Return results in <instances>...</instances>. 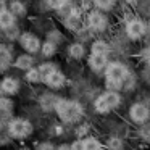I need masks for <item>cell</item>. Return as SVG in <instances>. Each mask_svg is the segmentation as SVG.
Returning <instances> with one entry per match:
<instances>
[{
  "instance_id": "obj_1",
  "label": "cell",
  "mask_w": 150,
  "mask_h": 150,
  "mask_svg": "<svg viewBox=\"0 0 150 150\" xmlns=\"http://www.w3.org/2000/svg\"><path fill=\"white\" fill-rule=\"evenodd\" d=\"M127 78H129V71L120 62H111L105 68V79H107L108 91L116 92V89H121L124 86Z\"/></svg>"
},
{
  "instance_id": "obj_2",
  "label": "cell",
  "mask_w": 150,
  "mask_h": 150,
  "mask_svg": "<svg viewBox=\"0 0 150 150\" xmlns=\"http://www.w3.org/2000/svg\"><path fill=\"white\" fill-rule=\"evenodd\" d=\"M55 111L58 115V118L65 123H76L82 118L84 110L82 105L76 100H66V98H60L58 103L55 107Z\"/></svg>"
},
{
  "instance_id": "obj_3",
  "label": "cell",
  "mask_w": 150,
  "mask_h": 150,
  "mask_svg": "<svg viewBox=\"0 0 150 150\" xmlns=\"http://www.w3.org/2000/svg\"><path fill=\"white\" fill-rule=\"evenodd\" d=\"M7 129H8V136L13 137V139H26L33 134L34 126L26 118H13V120H10Z\"/></svg>"
},
{
  "instance_id": "obj_4",
  "label": "cell",
  "mask_w": 150,
  "mask_h": 150,
  "mask_svg": "<svg viewBox=\"0 0 150 150\" xmlns=\"http://www.w3.org/2000/svg\"><path fill=\"white\" fill-rule=\"evenodd\" d=\"M120 103H121L120 94L115 92V91H107L95 100L94 107H95V111H97V113H108L110 110L116 108Z\"/></svg>"
},
{
  "instance_id": "obj_5",
  "label": "cell",
  "mask_w": 150,
  "mask_h": 150,
  "mask_svg": "<svg viewBox=\"0 0 150 150\" xmlns=\"http://www.w3.org/2000/svg\"><path fill=\"white\" fill-rule=\"evenodd\" d=\"M20 47L24 50V53H29V55H34V53L40 52V45H42V40L37 34H34L33 31H23L20 34Z\"/></svg>"
},
{
  "instance_id": "obj_6",
  "label": "cell",
  "mask_w": 150,
  "mask_h": 150,
  "mask_svg": "<svg viewBox=\"0 0 150 150\" xmlns=\"http://www.w3.org/2000/svg\"><path fill=\"white\" fill-rule=\"evenodd\" d=\"M108 26V18L105 16L103 11L92 10L87 15V28L94 33H103Z\"/></svg>"
},
{
  "instance_id": "obj_7",
  "label": "cell",
  "mask_w": 150,
  "mask_h": 150,
  "mask_svg": "<svg viewBox=\"0 0 150 150\" xmlns=\"http://www.w3.org/2000/svg\"><path fill=\"white\" fill-rule=\"evenodd\" d=\"M145 33H147V26H145V23H144L142 20L134 18V20L127 21V24H126V34H127V37H129L131 40L140 39V37H142Z\"/></svg>"
},
{
  "instance_id": "obj_8",
  "label": "cell",
  "mask_w": 150,
  "mask_h": 150,
  "mask_svg": "<svg viewBox=\"0 0 150 150\" xmlns=\"http://www.w3.org/2000/svg\"><path fill=\"white\" fill-rule=\"evenodd\" d=\"M20 79L15 76H4L0 79V89L4 92V95H15L20 92Z\"/></svg>"
},
{
  "instance_id": "obj_9",
  "label": "cell",
  "mask_w": 150,
  "mask_h": 150,
  "mask_svg": "<svg viewBox=\"0 0 150 150\" xmlns=\"http://www.w3.org/2000/svg\"><path fill=\"white\" fill-rule=\"evenodd\" d=\"M129 115L134 123H145L150 116V110L145 103H134L129 110Z\"/></svg>"
},
{
  "instance_id": "obj_10",
  "label": "cell",
  "mask_w": 150,
  "mask_h": 150,
  "mask_svg": "<svg viewBox=\"0 0 150 150\" xmlns=\"http://www.w3.org/2000/svg\"><path fill=\"white\" fill-rule=\"evenodd\" d=\"M42 82L47 86V87H50V89H62L63 86L66 84V76L63 74L60 69H55V71L50 73Z\"/></svg>"
},
{
  "instance_id": "obj_11",
  "label": "cell",
  "mask_w": 150,
  "mask_h": 150,
  "mask_svg": "<svg viewBox=\"0 0 150 150\" xmlns=\"http://www.w3.org/2000/svg\"><path fill=\"white\" fill-rule=\"evenodd\" d=\"M63 24L68 31H73V33H79L82 29V20H81V15L78 13V10H73L71 13L68 15L66 18H63Z\"/></svg>"
},
{
  "instance_id": "obj_12",
  "label": "cell",
  "mask_w": 150,
  "mask_h": 150,
  "mask_svg": "<svg viewBox=\"0 0 150 150\" xmlns=\"http://www.w3.org/2000/svg\"><path fill=\"white\" fill-rule=\"evenodd\" d=\"M34 63H36V58H34V55H29V53H21V55H18L16 58L13 60L15 68L20 69V71H24V73H26L28 69L34 68Z\"/></svg>"
},
{
  "instance_id": "obj_13",
  "label": "cell",
  "mask_w": 150,
  "mask_h": 150,
  "mask_svg": "<svg viewBox=\"0 0 150 150\" xmlns=\"http://www.w3.org/2000/svg\"><path fill=\"white\" fill-rule=\"evenodd\" d=\"M87 65L94 73H100V71H103V69L107 68L108 57L107 55H95V53H91V57H89V60H87Z\"/></svg>"
},
{
  "instance_id": "obj_14",
  "label": "cell",
  "mask_w": 150,
  "mask_h": 150,
  "mask_svg": "<svg viewBox=\"0 0 150 150\" xmlns=\"http://www.w3.org/2000/svg\"><path fill=\"white\" fill-rule=\"evenodd\" d=\"M13 65V52L8 45L0 44V73L8 69V66Z\"/></svg>"
},
{
  "instance_id": "obj_15",
  "label": "cell",
  "mask_w": 150,
  "mask_h": 150,
  "mask_svg": "<svg viewBox=\"0 0 150 150\" xmlns=\"http://www.w3.org/2000/svg\"><path fill=\"white\" fill-rule=\"evenodd\" d=\"M16 20L18 18L11 13L10 10H2L0 11V31H7L10 28L16 26Z\"/></svg>"
},
{
  "instance_id": "obj_16",
  "label": "cell",
  "mask_w": 150,
  "mask_h": 150,
  "mask_svg": "<svg viewBox=\"0 0 150 150\" xmlns=\"http://www.w3.org/2000/svg\"><path fill=\"white\" fill-rule=\"evenodd\" d=\"M8 10L16 18H23L28 15V7L23 0H8Z\"/></svg>"
},
{
  "instance_id": "obj_17",
  "label": "cell",
  "mask_w": 150,
  "mask_h": 150,
  "mask_svg": "<svg viewBox=\"0 0 150 150\" xmlns=\"http://www.w3.org/2000/svg\"><path fill=\"white\" fill-rule=\"evenodd\" d=\"M68 55L71 57L73 60H81V58H84V55H86V47H84V44H81V42H73V44H69V45H68Z\"/></svg>"
},
{
  "instance_id": "obj_18",
  "label": "cell",
  "mask_w": 150,
  "mask_h": 150,
  "mask_svg": "<svg viewBox=\"0 0 150 150\" xmlns=\"http://www.w3.org/2000/svg\"><path fill=\"white\" fill-rule=\"evenodd\" d=\"M58 100H60V98L55 97L53 94H44L42 97L39 98V103H40V107H42V110L49 111V110H55Z\"/></svg>"
},
{
  "instance_id": "obj_19",
  "label": "cell",
  "mask_w": 150,
  "mask_h": 150,
  "mask_svg": "<svg viewBox=\"0 0 150 150\" xmlns=\"http://www.w3.org/2000/svg\"><path fill=\"white\" fill-rule=\"evenodd\" d=\"M110 52V45H108L105 40H94L91 45V53H95V55H108Z\"/></svg>"
},
{
  "instance_id": "obj_20",
  "label": "cell",
  "mask_w": 150,
  "mask_h": 150,
  "mask_svg": "<svg viewBox=\"0 0 150 150\" xmlns=\"http://www.w3.org/2000/svg\"><path fill=\"white\" fill-rule=\"evenodd\" d=\"M57 49H58V45H55L53 42H50V40H44L42 45H40V52L39 53L44 57V58H52V57H55Z\"/></svg>"
},
{
  "instance_id": "obj_21",
  "label": "cell",
  "mask_w": 150,
  "mask_h": 150,
  "mask_svg": "<svg viewBox=\"0 0 150 150\" xmlns=\"http://www.w3.org/2000/svg\"><path fill=\"white\" fill-rule=\"evenodd\" d=\"M55 69H58V68H57V65H55V63H52V62H44V63H40V65L37 66V71H39L42 81L50 74V73L55 71Z\"/></svg>"
},
{
  "instance_id": "obj_22",
  "label": "cell",
  "mask_w": 150,
  "mask_h": 150,
  "mask_svg": "<svg viewBox=\"0 0 150 150\" xmlns=\"http://www.w3.org/2000/svg\"><path fill=\"white\" fill-rule=\"evenodd\" d=\"M24 81L28 84H39V82H42V78H40L39 71H37V66H34V68L28 69L24 73Z\"/></svg>"
},
{
  "instance_id": "obj_23",
  "label": "cell",
  "mask_w": 150,
  "mask_h": 150,
  "mask_svg": "<svg viewBox=\"0 0 150 150\" xmlns=\"http://www.w3.org/2000/svg\"><path fill=\"white\" fill-rule=\"evenodd\" d=\"M82 142H84V150H102L100 140L95 137H86L82 139Z\"/></svg>"
},
{
  "instance_id": "obj_24",
  "label": "cell",
  "mask_w": 150,
  "mask_h": 150,
  "mask_svg": "<svg viewBox=\"0 0 150 150\" xmlns=\"http://www.w3.org/2000/svg\"><path fill=\"white\" fill-rule=\"evenodd\" d=\"M69 4V0H45V5L53 11H60Z\"/></svg>"
},
{
  "instance_id": "obj_25",
  "label": "cell",
  "mask_w": 150,
  "mask_h": 150,
  "mask_svg": "<svg viewBox=\"0 0 150 150\" xmlns=\"http://www.w3.org/2000/svg\"><path fill=\"white\" fill-rule=\"evenodd\" d=\"M115 2L116 0H94V5L100 11H108L115 7Z\"/></svg>"
},
{
  "instance_id": "obj_26",
  "label": "cell",
  "mask_w": 150,
  "mask_h": 150,
  "mask_svg": "<svg viewBox=\"0 0 150 150\" xmlns=\"http://www.w3.org/2000/svg\"><path fill=\"white\" fill-rule=\"evenodd\" d=\"M45 40H50V42H53L55 45H58V44L63 40V34L60 33L58 29H50L49 33H47V39Z\"/></svg>"
},
{
  "instance_id": "obj_27",
  "label": "cell",
  "mask_w": 150,
  "mask_h": 150,
  "mask_svg": "<svg viewBox=\"0 0 150 150\" xmlns=\"http://www.w3.org/2000/svg\"><path fill=\"white\" fill-rule=\"evenodd\" d=\"M4 34H5V37H7L8 40H18L20 39L21 31L18 29V26H13V28H10V29L4 31Z\"/></svg>"
},
{
  "instance_id": "obj_28",
  "label": "cell",
  "mask_w": 150,
  "mask_h": 150,
  "mask_svg": "<svg viewBox=\"0 0 150 150\" xmlns=\"http://www.w3.org/2000/svg\"><path fill=\"white\" fill-rule=\"evenodd\" d=\"M108 149H110V150H120L121 149V140L116 139V137L110 139V140H108Z\"/></svg>"
},
{
  "instance_id": "obj_29",
  "label": "cell",
  "mask_w": 150,
  "mask_h": 150,
  "mask_svg": "<svg viewBox=\"0 0 150 150\" xmlns=\"http://www.w3.org/2000/svg\"><path fill=\"white\" fill-rule=\"evenodd\" d=\"M36 150H57V149L53 147V144H50V142H42V144H37Z\"/></svg>"
},
{
  "instance_id": "obj_30",
  "label": "cell",
  "mask_w": 150,
  "mask_h": 150,
  "mask_svg": "<svg viewBox=\"0 0 150 150\" xmlns=\"http://www.w3.org/2000/svg\"><path fill=\"white\" fill-rule=\"evenodd\" d=\"M69 147H71V150H84V142H82V139H76Z\"/></svg>"
},
{
  "instance_id": "obj_31",
  "label": "cell",
  "mask_w": 150,
  "mask_h": 150,
  "mask_svg": "<svg viewBox=\"0 0 150 150\" xmlns=\"http://www.w3.org/2000/svg\"><path fill=\"white\" fill-rule=\"evenodd\" d=\"M87 131H89V126L87 124H82V126H79L78 129H76V134H78V137H82V136L87 134Z\"/></svg>"
},
{
  "instance_id": "obj_32",
  "label": "cell",
  "mask_w": 150,
  "mask_h": 150,
  "mask_svg": "<svg viewBox=\"0 0 150 150\" xmlns=\"http://www.w3.org/2000/svg\"><path fill=\"white\" fill-rule=\"evenodd\" d=\"M144 58H145V62L150 65V45L147 47V49H145V52H144Z\"/></svg>"
},
{
  "instance_id": "obj_33",
  "label": "cell",
  "mask_w": 150,
  "mask_h": 150,
  "mask_svg": "<svg viewBox=\"0 0 150 150\" xmlns=\"http://www.w3.org/2000/svg\"><path fill=\"white\" fill-rule=\"evenodd\" d=\"M8 8V0H0V11Z\"/></svg>"
},
{
  "instance_id": "obj_34",
  "label": "cell",
  "mask_w": 150,
  "mask_h": 150,
  "mask_svg": "<svg viewBox=\"0 0 150 150\" xmlns=\"http://www.w3.org/2000/svg\"><path fill=\"white\" fill-rule=\"evenodd\" d=\"M57 150H71V147H69L68 144H62V145H60Z\"/></svg>"
},
{
  "instance_id": "obj_35",
  "label": "cell",
  "mask_w": 150,
  "mask_h": 150,
  "mask_svg": "<svg viewBox=\"0 0 150 150\" xmlns=\"http://www.w3.org/2000/svg\"><path fill=\"white\" fill-rule=\"evenodd\" d=\"M4 97V92H2V89H0V98Z\"/></svg>"
},
{
  "instance_id": "obj_36",
  "label": "cell",
  "mask_w": 150,
  "mask_h": 150,
  "mask_svg": "<svg viewBox=\"0 0 150 150\" xmlns=\"http://www.w3.org/2000/svg\"><path fill=\"white\" fill-rule=\"evenodd\" d=\"M20 150H31V149H28V147H24V149H20Z\"/></svg>"
}]
</instances>
